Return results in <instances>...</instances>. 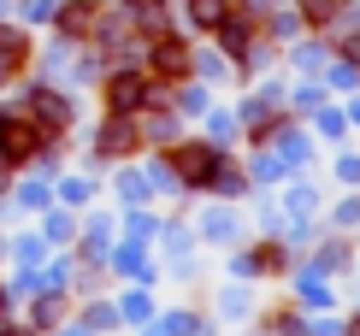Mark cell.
<instances>
[{"label": "cell", "mask_w": 360, "mask_h": 336, "mask_svg": "<svg viewBox=\"0 0 360 336\" xmlns=\"http://www.w3.org/2000/svg\"><path fill=\"white\" fill-rule=\"evenodd\" d=\"M160 95H166V89L148 77L142 65H130V59H124V65H107V71H101V106H107L112 118H136V112H148Z\"/></svg>", "instance_id": "6da1fadb"}, {"label": "cell", "mask_w": 360, "mask_h": 336, "mask_svg": "<svg viewBox=\"0 0 360 336\" xmlns=\"http://www.w3.org/2000/svg\"><path fill=\"white\" fill-rule=\"evenodd\" d=\"M12 106H18L48 142H65V130L77 124V101H71L65 89H53V83H24V95L12 101Z\"/></svg>", "instance_id": "7a4b0ae2"}, {"label": "cell", "mask_w": 360, "mask_h": 336, "mask_svg": "<svg viewBox=\"0 0 360 336\" xmlns=\"http://www.w3.org/2000/svg\"><path fill=\"white\" fill-rule=\"evenodd\" d=\"M142 71H148L160 89L189 83V77H195V41H189V36H177V30L154 36V41H148V53H142Z\"/></svg>", "instance_id": "3957f363"}, {"label": "cell", "mask_w": 360, "mask_h": 336, "mask_svg": "<svg viewBox=\"0 0 360 336\" xmlns=\"http://www.w3.org/2000/svg\"><path fill=\"white\" fill-rule=\"evenodd\" d=\"M48 148V136H41L18 106H0V165L6 172H24V165H36V154Z\"/></svg>", "instance_id": "277c9868"}, {"label": "cell", "mask_w": 360, "mask_h": 336, "mask_svg": "<svg viewBox=\"0 0 360 336\" xmlns=\"http://www.w3.org/2000/svg\"><path fill=\"white\" fill-rule=\"evenodd\" d=\"M48 24H53V36L65 48H89L101 36V24H107V0H59Z\"/></svg>", "instance_id": "5b68a950"}, {"label": "cell", "mask_w": 360, "mask_h": 336, "mask_svg": "<svg viewBox=\"0 0 360 336\" xmlns=\"http://www.w3.org/2000/svg\"><path fill=\"white\" fill-rule=\"evenodd\" d=\"M142 148V130H136V118H101V130H95V160L101 165H118V160H130Z\"/></svg>", "instance_id": "8992f818"}, {"label": "cell", "mask_w": 360, "mask_h": 336, "mask_svg": "<svg viewBox=\"0 0 360 336\" xmlns=\"http://www.w3.org/2000/svg\"><path fill=\"white\" fill-rule=\"evenodd\" d=\"M295 12H302V24H307V36H331L337 24H349L354 18V0H290Z\"/></svg>", "instance_id": "52a82bcc"}, {"label": "cell", "mask_w": 360, "mask_h": 336, "mask_svg": "<svg viewBox=\"0 0 360 336\" xmlns=\"http://www.w3.org/2000/svg\"><path fill=\"white\" fill-rule=\"evenodd\" d=\"M236 0H184V18H189V30L195 36H213V30L224 24V12H231Z\"/></svg>", "instance_id": "ba28073f"}, {"label": "cell", "mask_w": 360, "mask_h": 336, "mask_svg": "<svg viewBox=\"0 0 360 336\" xmlns=\"http://www.w3.org/2000/svg\"><path fill=\"white\" fill-rule=\"evenodd\" d=\"M53 6L59 0H18V18L30 24V18H53Z\"/></svg>", "instance_id": "9c48e42d"}, {"label": "cell", "mask_w": 360, "mask_h": 336, "mask_svg": "<svg viewBox=\"0 0 360 336\" xmlns=\"http://www.w3.org/2000/svg\"><path fill=\"white\" fill-rule=\"evenodd\" d=\"M0 336H36V330H24V325H6V318H0Z\"/></svg>", "instance_id": "30bf717a"}, {"label": "cell", "mask_w": 360, "mask_h": 336, "mask_svg": "<svg viewBox=\"0 0 360 336\" xmlns=\"http://www.w3.org/2000/svg\"><path fill=\"white\" fill-rule=\"evenodd\" d=\"M0 318H6V283H0Z\"/></svg>", "instance_id": "8fae6325"}, {"label": "cell", "mask_w": 360, "mask_h": 336, "mask_svg": "<svg viewBox=\"0 0 360 336\" xmlns=\"http://www.w3.org/2000/svg\"><path fill=\"white\" fill-rule=\"evenodd\" d=\"M349 336H360V318H354V330H349Z\"/></svg>", "instance_id": "7c38bea8"}, {"label": "cell", "mask_w": 360, "mask_h": 336, "mask_svg": "<svg viewBox=\"0 0 360 336\" xmlns=\"http://www.w3.org/2000/svg\"><path fill=\"white\" fill-rule=\"evenodd\" d=\"M112 6H130V0H112Z\"/></svg>", "instance_id": "4fadbf2b"}, {"label": "cell", "mask_w": 360, "mask_h": 336, "mask_svg": "<svg viewBox=\"0 0 360 336\" xmlns=\"http://www.w3.org/2000/svg\"><path fill=\"white\" fill-rule=\"evenodd\" d=\"M0 6H6V0H0Z\"/></svg>", "instance_id": "5bb4252c"}]
</instances>
